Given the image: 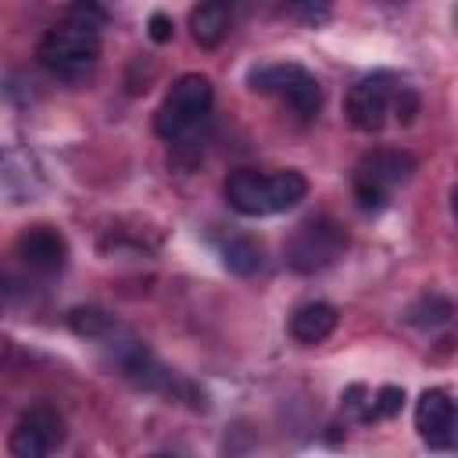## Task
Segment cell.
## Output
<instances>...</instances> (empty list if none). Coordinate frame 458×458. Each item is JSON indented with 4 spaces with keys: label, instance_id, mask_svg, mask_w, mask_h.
<instances>
[{
    "label": "cell",
    "instance_id": "cell-1",
    "mask_svg": "<svg viewBox=\"0 0 458 458\" xmlns=\"http://www.w3.org/2000/svg\"><path fill=\"white\" fill-rule=\"evenodd\" d=\"M104 7L97 0H72L68 18L47 29L39 39V61L47 72L57 79L79 82L97 68L100 57V25H104Z\"/></svg>",
    "mask_w": 458,
    "mask_h": 458
},
{
    "label": "cell",
    "instance_id": "cell-2",
    "mask_svg": "<svg viewBox=\"0 0 458 458\" xmlns=\"http://www.w3.org/2000/svg\"><path fill=\"white\" fill-rule=\"evenodd\" d=\"M304 193H308V179L293 168H283V172L236 168L225 179V200L243 218H265V215L290 211L304 200Z\"/></svg>",
    "mask_w": 458,
    "mask_h": 458
},
{
    "label": "cell",
    "instance_id": "cell-3",
    "mask_svg": "<svg viewBox=\"0 0 458 458\" xmlns=\"http://www.w3.org/2000/svg\"><path fill=\"white\" fill-rule=\"evenodd\" d=\"M211 100H215V89H211V79L208 75H200V72L179 75L168 86V93H165V100H161V107L154 114V132L161 140H172V143L182 140V136H190L208 118Z\"/></svg>",
    "mask_w": 458,
    "mask_h": 458
},
{
    "label": "cell",
    "instance_id": "cell-4",
    "mask_svg": "<svg viewBox=\"0 0 458 458\" xmlns=\"http://www.w3.org/2000/svg\"><path fill=\"white\" fill-rule=\"evenodd\" d=\"M347 250V229L336 222V218H308L293 229V236L286 240V265L297 272V276H315L329 265H336Z\"/></svg>",
    "mask_w": 458,
    "mask_h": 458
},
{
    "label": "cell",
    "instance_id": "cell-5",
    "mask_svg": "<svg viewBox=\"0 0 458 458\" xmlns=\"http://www.w3.org/2000/svg\"><path fill=\"white\" fill-rule=\"evenodd\" d=\"M415 175V157L404 150H372L354 168V200L361 211H383L390 193Z\"/></svg>",
    "mask_w": 458,
    "mask_h": 458
},
{
    "label": "cell",
    "instance_id": "cell-6",
    "mask_svg": "<svg viewBox=\"0 0 458 458\" xmlns=\"http://www.w3.org/2000/svg\"><path fill=\"white\" fill-rule=\"evenodd\" d=\"M247 86H250L254 93H268V97L286 100L301 118H311V114H318V107H322V86H318V79H315L308 68L293 64V61L250 68V72H247Z\"/></svg>",
    "mask_w": 458,
    "mask_h": 458
},
{
    "label": "cell",
    "instance_id": "cell-7",
    "mask_svg": "<svg viewBox=\"0 0 458 458\" xmlns=\"http://www.w3.org/2000/svg\"><path fill=\"white\" fill-rule=\"evenodd\" d=\"M404 82L394 72H372L365 79H358L347 93V118L354 129L361 132H379L386 125V118L394 114V104L401 97Z\"/></svg>",
    "mask_w": 458,
    "mask_h": 458
},
{
    "label": "cell",
    "instance_id": "cell-8",
    "mask_svg": "<svg viewBox=\"0 0 458 458\" xmlns=\"http://www.w3.org/2000/svg\"><path fill=\"white\" fill-rule=\"evenodd\" d=\"M64 444V419L50 404L29 408L11 429V454L18 458H47Z\"/></svg>",
    "mask_w": 458,
    "mask_h": 458
},
{
    "label": "cell",
    "instance_id": "cell-9",
    "mask_svg": "<svg viewBox=\"0 0 458 458\" xmlns=\"http://www.w3.org/2000/svg\"><path fill=\"white\" fill-rule=\"evenodd\" d=\"M415 429L433 451L454 447V401L447 390H426L415 401Z\"/></svg>",
    "mask_w": 458,
    "mask_h": 458
},
{
    "label": "cell",
    "instance_id": "cell-10",
    "mask_svg": "<svg viewBox=\"0 0 458 458\" xmlns=\"http://www.w3.org/2000/svg\"><path fill=\"white\" fill-rule=\"evenodd\" d=\"M18 258L32 268V272H39V276H54V272H61L64 265H68V240L54 229V225H29V229H21V236H18Z\"/></svg>",
    "mask_w": 458,
    "mask_h": 458
},
{
    "label": "cell",
    "instance_id": "cell-11",
    "mask_svg": "<svg viewBox=\"0 0 458 458\" xmlns=\"http://www.w3.org/2000/svg\"><path fill=\"white\" fill-rule=\"evenodd\" d=\"M240 0H200L190 11V36L200 50H215L229 29H233V11Z\"/></svg>",
    "mask_w": 458,
    "mask_h": 458
},
{
    "label": "cell",
    "instance_id": "cell-12",
    "mask_svg": "<svg viewBox=\"0 0 458 458\" xmlns=\"http://www.w3.org/2000/svg\"><path fill=\"white\" fill-rule=\"evenodd\" d=\"M340 322V311L326 301H308L290 315V336L297 344H322Z\"/></svg>",
    "mask_w": 458,
    "mask_h": 458
},
{
    "label": "cell",
    "instance_id": "cell-13",
    "mask_svg": "<svg viewBox=\"0 0 458 458\" xmlns=\"http://www.w3.org/2000/svg\"><path fill=\"white\" fill-rule=\"evenodd\" d=\"M222 265L233 276H254L261 268V247L250 236H233L222 243Z\"/></svg>",
    "mask_w": 458,
    "mask_h": 458
},
{
    "label": "cell",
    "instance_id": "cell-14",
    "mask_svg": "<svg viewBox=\"0 0 458 458\" xmlns=\"http://www.w3.org/2000/svg\"><path fill=\"white\" fill-rule=\"evenodd\" d=\"M451 315H454V304H451L447 297H440V293H426V297H419V301L408 308V322L419 326V329L444 326V322H451Z\"/></svg>",
    "mask_w": 458,
    "mask_h": 458
},
{
    "label": "cell",
    "instance_id": "cell-15",
    "mask_svg": "<svg viewBox=\"0 0 458 458\" xmlns=\"http://www.w3.org/2000/svg\"><path fill=\"white\" fill-rule=\"evenodd\" d=\"M68 326H72L75 336H86V340H104L114 329L111 315L100 311V308H72L68 311Z\"/></svg>",
    "mask_w": 458,
    "mask_h": 458
},
{
    "label": "cell",
    "instance_id": "cell-16",
    "mask_svg": "<svg viewBox=\"0 0 458 458\" xmlns=\"http://www.w3.org/2000/svg\"><path fill=\"white\" fill-rule=\"evenodd\" d=\"M401 404H404V390L401 386H383L372 401V419H390V415L401 411Z\"/></svg>",
    "mask_w": 458,
    "mask_h": 458
},
{
    "label": "cell",
    "instance_id": "cell-17",
    "mask_svg": "<svg viewBox=\"0 0 458 458\" xmlns=\"http://www.w3.org/2000/svg\"><path fill=\"white\" fill-rule=\"evenodd\" d=\"M290 11H293L301 21L318 25V21L329 18V0H290Z\"/></svg>",
    "mask_w": 458,
    "mask_h": 458
},
{
    "label": "cell",
    "instance_id": "cell-18",
    "mask_svg": "<svg viewBox=\"0 0 458 458\" xmlns=\"http://www.w3.org/2000/svg\"><path fill=\"white\" fill-rule=\"evenodd\" d=\"M150 39L154 43H168L172 39V18L168 14H161V11L150 14Z\"/></svg>",
    "mask_w": 458,
    "mask_h": 458
},
{
    "label": "cell",
    "instance_id": "cell-19",
    "mask_svg": "<svg viewBox=\"0 0 458 458\" xmlns=\"http://www.w3.org/2000/svg\"><path fill=\"white\" fill-rule=\"evenodd\" d=\"M4 301H7V279L0 276V304H4Z\"/></svg>",
    "mask_w": 458,
    "mask_h": 458
}]
</instances>
